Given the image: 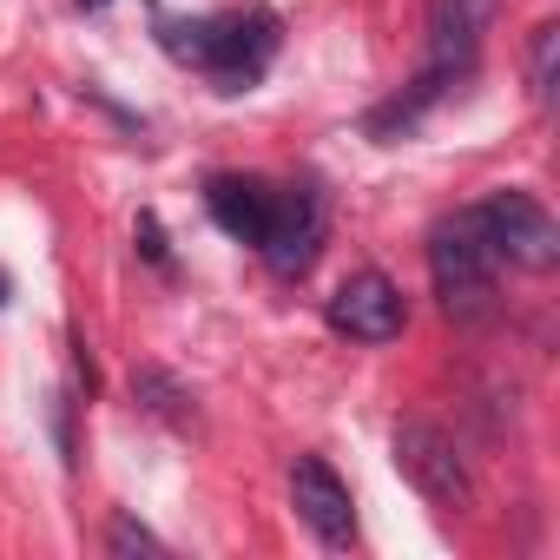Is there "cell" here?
Listing matches in <instances>:
<instances>
[{
  "label": "cell",
  "instance_id": "obj_1",
  "mask_svg": "<svg viewBox=\"0 0 560 560\" xmlns=\"http://www.w3.org/2000/svg\"><path fill=\"white\" fill-rule=\"evenodd\" d=\"M429 277H435V298L455 324H481L494 311V284H501V257L481 231V211H455L429 231Z\"/></svg>",
  "mask_w": 560,
  "mask_h": 560
},
{
  "label": "cell",
  "instance_id": "obj_7",
  "mask_svg": "<svg viewBox=\"0 0 560 560\" xmlns=\"http://www.w3.org/2000/svg\"><path fill=\"white\" fill-rule=\"evenodd\" d=\"M494 8H501V0H435V14H429V67H422L416 86L442 93L455 73H468L475 54H481V34H488Z\"/></svg>",
  "mask_w": 560,
  "mask_h": 560
},
{
  "label": "cell",
  "instance_id": "obj_10",
  "mask_svg": "<svg viewBox=\"0 0 560 560\" xmlns=\"http://www.w3.org/2000/svg\"><path fill=\"white\" fill-rule=\"evenodd\" d=\"M132 396H139V409L145 416H159V422H172V429H191L198 422V402H191V389L172 376V370H132Z\"/></svg>",
  "mask_w": 560,
  "mask_h": 560
},
{
  "label": "cell",
  "instance_id": "obj_9",
  "mask_svg": "<svg viewBox=\"0 0 560 560\" xmlns=\"http://www.w3.org/2000/svg\"><path fill=\"white\" fill-rule=\"evenodd\" d=\"M270 198H277V185H270V178H237V172H224V178H211V185H205L211 218H218L231 237H244V244H257V237H264Z\"/></svg>",
  "mask_w": 560,
  "mask_h": 560
},
{
  "label": "cell",
  "instance_id": "obj_2",
  "mask_svg": "<svg viewBox=\"0 0 560 560\" xmlns=\"http://www.w3.org/2000/svg\"><path fill=\"white\" fill-rule=\"evenodd\" d=\"M165 47L218 80V93H244L270 54H277V14H224V21H178L165 27Z\"/></svg>",
  "mask_w": 560,
  "mask_h": 560
},
{
  "label": "cell",
  "instance_id": "obj_3",
  "mask_svg": "<svg viewBox=\"0 0 560 560\" xmlns=\"http://www.w3.org/2000/svg\"><path fill=\"white\" fill-rule=\"evenodd\" d=\"M389 455H396V468H402V481H409L416 494H429L435 508H468V494H475L468 462H462V448H455L435 422L402 416V422L389 429Z\"/></svg>",
  "mask_w": 560,
  "mask_h": 560
},
{
  "label": "cell",
  "instance_id": "obj_13",
  "mask_svg": "<svg viewBox=\"0 0 560 560\" xmlns=\"http://www.w3.org/2000/svg\"><path fill=\"white\" fill-rule=\"evenodd\" d=\"M139 250H145L152 264H172V250H165V231H159V218H152V211L139 218Z\"/></svg>",
  "mask_w": 560,
  "mask_h": 560
},
{
  "label": "cell",
  "instance_id": "obj_12",
  "mask_svg": "<svg viewBox=\"0 0 560 560\" xmlns=\"http://www.w3.org/2000/svg\"><path fill=\"white\" fill-rule=\"evenodd\" d=\"M106 553H165V540L152 527H139L132 514H113L106 521Z\"/></svg>",
  "mask_w": 560,
  "mask_h": 560
},
{
  "label": "cell",
  "instance_id": "obj_8",
  "mask_svg": "<svg viewBox=\"0 0 560 560\" xmlns=\"http://www.w3.org/2000/svg\"><path fill=\"white\" fill-rule=\"evenodd\" d=\"M291 501H298V514L311 521V534L324 547H350L357 540V501H350L343 475L324 455H298L291 462Z\"/></svg>",
  "mask_w": 560,
  "mask_h": 560
},
{
  "label": "cell",
  "instance_id": "obj_11",
  "mask_svg": "<svg viewBox=\"0 0 560 560\" xmlns=\"http://www.w3.org/2000/svg\"><path fill=\"white\" fill-rule=\"evenodd\" d=\"M553 67H560V27L540 21V27L527 34V93H534L540 106H553Z\"/></svg>",
  "mask_w": 560,
  "mask_h": 560
},
{
  "label": "cell",
  "instance_id": "obj_6",
  "mask_svg": "<svg viewBox=\"0 0 560 560\" xmlns=\"http://www.w3.org/2000/svg\"><path fill=\"white\" fill-rule=\"evenodd\" d=\"M402 324H409V304L383 270H350L330 298V330L350 343H396Z\"/></svg>",
  "mask_w": 560,
  "mask_h": 560
},
{
  "label": "cell",
  "instance_id": "obj_15",
  "mask_svg": "<svg viewBox=\"0 0 560 560\" xmlns=\"http://www.w3.org/2000/svg\"><path fill=\"white\" fill-rule=\"evenodd\" d=\"M80 8H106V0H80Z\"/></svg>",
  "mask_w": 560,
  "mask_h": 560
},
{
  "label": "cell",
  "instance_id": "obj_14",
  "mask_svg": "<svg viewBox=\"0 0 560 560\" xmlns=\"http://www.w3.org/2000/svg\"><path fill=\"white\" fill-rule=\"evenodd\" d=\"M0 304H8V270H0Z\"/></svg>",
  "mask_w": 560,
  "mask_h": 560
},
{
  "label": "cell",
  "instance_id": "obj_4",
  "mask_svg": "<svg viewBox=\"0 0 560 560\" xmlns=\"http://www.w3.org/2000/svg\"><path fill=\"white\" fill-rule=\"evenodd\" d=\"M475 211H481V231H488V244H494L501 264H521V270H553V264H560V224L547 218L540 198H527V191H494V198L475 205Z\"/></svg>",
  "mask_w": 560,
  "mask_h": 560
},
{
  "label": "cell",
  "instance_id": "obj_5",
  "mask_svg": "<svg viewBox=\"0 0 560 560\" xmlns=\"http://www.w3.org/2000/svg\"><path fill=\"white\" fill-rule=\"evenodd\" d=\"M317 244H324V198L311 185H277L270 218H264V237H257L264 264L277 277H304L317 264Z\"/></svg>",
  "mask_w": 560,
  "mask_h": 560
}]
</instances>
